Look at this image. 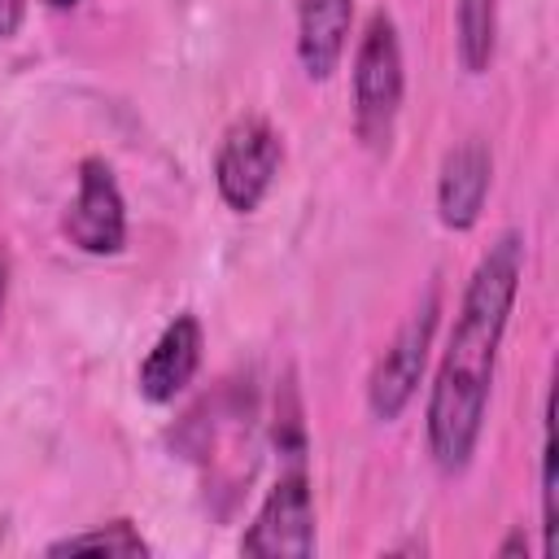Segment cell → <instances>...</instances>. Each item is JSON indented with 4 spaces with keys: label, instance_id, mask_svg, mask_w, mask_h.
Instances as JSON below:
<instances>
[{
    "label": "cell",
    "instance_id": "obj_1",
    "mask_svg": "<svg viewBox=\"0 0 559 559\" xmlns=\"http://www.w3.org/2000/svg\"><path fill=\"white\" fill-rule=\"evenodd\" d=\"M520 280H524V231L507 227L493 236V245L480 253V262L463 284V297L428 389L424 432L441 476L467 472L480 450L498 349L520 297Z\"/></svg>",
    "mask_w": 559,
    "mask_h": 559
},
{
    "label": "cell",
    "instance_id": "obj_2",
    "mask_svg": "<svg viewBox=\"0 0 559 559\" xmlns=\"http://www.w3.org/2000/svg\"><path fill=\"white\" fill-rule=\"evenodd\" d=\"M349 83H354V135L371 153H384L393 144V127H397L402 96H406L402 39L384 9H376L367 17V26L354 44Z\"/></svg>",
    "mask_w": 559,
    "mask_h": 559
},
{
    "label": "cell",
    "instance_id": "obj_3",
    "mask_svg": "<svg viewBox=\"0 0 559 559\" xmlns=\"http://www.w3.org/2000/svg\"><path fill=\"white\" fill-rule=\"evenodd\" d=\"M280 166H284V135L271 127V118L240 114L218 135L214 188H218V197L231 214H253L266 201Z\"/></svg>",
    "mask_w": 559,
    "mask_h": 559
},
{
    "label": "cell",
    "instance_id": "obj_4",
    "mask_svg": "<svg viewBox=\"0 0 559 559\" xmlns=\"http://www.w3.org/2000/svg\"><path fill=\"white\" fill-rule=\"evenodd\" d=\"M437 323H441V288L428 284V293L406 314V323L393 332V341L384 345V354L376 358V367L367 376V411H371V419L393 424L415 402L424 367H428V354H432Z\"/></svg>",
    "mask_w": 559,
    "mask_h": 559
},
{
    "label": "cell",
    "instance_id": "obj_5",
    "mask_svg": "<svg viewBox=\"0 0 559 559\" xmlns=\"http://www.w3.org/2000/svg\"><path fill=\"white\" fill-rule=\"evenodd\" d=\"M319 546V528H314V485H310V467L306 459H284L275 485L266 489L258 515L249 520L240 550L258 555V559H306Z\"/></svg>",
    "mask_w": 559,
    "mask_h": 559
},
{
    "label": "cell",
    "instance_id": "obj_6",
    "mask_svg": "<svg viewBox=\"0 0 559 559\" xmlns=\"http://www.w3.org/2000/svg\"><path fill=\"white\" fill-rule=\"evenodd\" d=\"M61 236L87 258H114L127 249V197L105 157H83L74 197L61 214Z\"/></svg>",
    "mask_w": 559,
    "mask_h": 559
},
{
    "label": "cell",
    "instance_id": "obj_7",
    "mask_svg": "<svg viewBox=\"0 0 559 559\" xmlns=\"http://www.w3.org/2000/svg\"><path fill=\"white\" fill-rule=\"evenodd\" d=\"M493 188V153L485 140H459L445 148L437 170V218L450 231H472Z\"/></svg>",
    "mask_w": 559,
    "mask_h": 559
},
{
    "label": "cell",
    "instance_id": "obj_8",
    "mask_svg": "<svg viewBox=\"0 0 559 559\" xmlns=\"http://www.w3.org/2000/svg\"><path fill=\"white\" fill-rule=\"evenodd\" d=\"M201 349H205V328H201V319L188 314V310L175 314V319L162 328V336L148 345V354L140 358V367H135V389H140V397L153 402V406L175 402V397L192 384V376L201 371Z\"/></svg>",
    "mask_w": 559,
    "mask_h": 559
},
{
    "label": "cell",
    "instance_id": "obj_9",
    "mask_svg": "<svg viewBox=\"0 0 559 559\" xmlns=\"http://www.w3.org/2000/svg\"><path fill=\"white\" fill-rule=\"evenodd\" d=\"M354 0H297V61L306 79L328 83L349 48Z\"/></svg>",
    "mask_w": 559,
    "mask_h": 559
},
{
    "label": "cell",
    "instance_id": "obj_10",
    "mask_svg": "<svg viewBox=\"0 0 559 559\" xmlns=\"http://www.w3.org/2000/svg\"><path fill=\"white\" fill-rule=\"evenodd\" d=\"M498 48V0H454V52L467 74H485Z\"/></svg>",
    "mask_w": 559,
    "mask_h": 559
},
{
    "label": "cell",
    "instance_id": "obj_11",
    "mask_svg": "<svg viewBox=\"0 0 559 559\" xmlns=\"http://www.w3.org/2000/svg\"><path fill=\"white\" fill-rule=\"evenodd\" d=\"M44 555H122V559H135V555H153V546L144 542V533H140L135 520L118 515V520H105L96 528L66 533V537L48 542Z\"/></svg>",
    "mask_w": 559,
    "mask_h": 559
},
{
    "label": "cell",
    "instance_id": "obj_12",
    "mask_svg": "<svg viewBox=\"0 0 559 559\" xmlns=\"http://www.w3.org/2000/svg\"><path fill=\"white\" fill-rule=\"evenodd\" d=\"M555 524H559V480H555V437H550V406L542 424V550L555 555Z\"/></svg>",
    "mask_w": 559,
    "mask_h": 559
},
{
    "label": "cell",
    "instance_id": "obj_13",
    "mask_svg": "<svg viewBox=\"0 0 559 559\" xmlns=\"http://www.w3.org/2000/svg\"><path fill=\"white\" fill-rule=\"evenodd\" d=\"M26 22V0H0V39H13Z\"/></svg>",
    "mask_w": 559,
    "mask_h": 559
},
{
    "label": "cell",
    "instance_id": "obj_14",
    "mask_svg": "<svg viewBox=\"0 0 559 559\" xmlns=\"http://www.w3.org/2000/svg\"><path fill=\"white\" fill-rule=\"evenodd\" d=\"M498 555L507 559V555H528V542H524V528H511V537L498 546Z\"/></svg>",
    "mask_w": 559,
    "mask_h": 559
},
{
    "label": "cell",
    "instance_id": "obj_15",
    "mask_svg": "<svg viewBox=\"0 0 559 559\" xmlns=\"http://www.w3.org/2000/svg\"><path fill=\"white\" fill-rule=\"evenodd\" d=\"M4 306H9V253L0 240V319H4Z\"/></svg>",
    "mask_w": 559,
    "mask_h": 559
},
{
    "label": "cell",
    "instance_id": "obj_16",
    "mask_svg": "<svg viewBox=\"0 0 559 559\" xmlns=\"http://www.w3.org/2000/svg\"><path fill=\"white\" fill-rule=\"evenodd\" d=\"M44 4H48V9H74L79 0H44Z\"/></svg>",
    "mask_w": 559,
    "mask_h": 559
}]
</instances>
